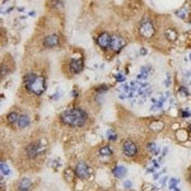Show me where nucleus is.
I'll use <instances>...</instances> for the list:
<instances>
[{"instance_id":"1","label":"nucleus","mask_w":191,"mask_h":191,"mask_svg":"<svg viewBox=\"0 0 191 191\" xmlns=\"http://www.w3.org/2000/svg\"><path fill=\"white\" fill-rule=\"evenodd\" d=\"M61 121L64 124L73 126V127H80L87 121V114L80 108H73L68 110L61 115Z\"/></svg>"},{"instance_id":"2","label":"nucleus","mask_w":191,"mask_h":191,"mask_svg":"<svg viewBox=\"0 0 191 191\" xmlns=\"http://www.w3.org/2000/svg\"><path fill=\"white\" fill-rule=\"evenodd\" d=\"M139 36L143 37V38H152L155 33V28H154V24L150 22V19L148 18H144L140 23H139Z\"/></svg>"},{"instance_id":"3","label":"nucleus","mask_w":191,"mask_h":191,"mask_svg":"<svg viewBox=\"0 0 191 191\" xmlns=\"http://www.w3.org/2000/svg\"><path fill=\"white\" fill-rule=\"evenodd\" d=\"M27 89L33 93V94H36V96H41L43 92L46 91V80H45V78H43L42 75H37V78L34 79L28 87H27Z\"/></svg>"},{"instance_id":"4","label":"nucleus","mask_w":191,"mask_h":191,"mask_svg":"<svg viewBox=\"0 0 191 191\" xmlns=\"http://www.w3.org/2000/svg\"><path fill=\"white\" fill-rule=\"evenodd\" d=\"M125 45H126V41H125L124 37H121V36H114V37H112V40H111L110 49L116 54V53H120V51L125 47Z\"/></svg>"},{"instance_id":"5","label":"nucleus","mask_w":191,"mask_h":191,"mask_svg":"<svg viewBox=\"0 0 191 191\" xmlns=\"http://www.w3.org/2000/svg\"><path fill=\"white\" fill-rule=\"evenodd\" d=\"M75 173L76 176L82 178V180H87L89 177V167L85 162H79L75 166Z\"/></svg>"},{"instance_id":"6","label":"nucleus","mask_w":191,"mask_h":191,"mask_svg":"<svg viewBox=\"0 0 191 191\" xmlns=\"http://www.w3.org/2000/svg\"><path fill=\"white\" fill-rule=\"evenodd\" d=\"M123 152L126 157H134L138 152V146L133 140H125L123 144Z\"/></svg>"},{"instance_id":"7","label":"nucleus","mask_w":191,"mask_h":191,"mask_svg":"<svg viewBox=\"0 0 191 191\" xmlns=\"http://www.w3.org/2000/svg\"><path fill=\"white\" fill-rule=\"evenodd\" d=\"M43 149H45V146H43L41 143H32L31 145L27 146V154L29 155L31 158H34V157H37V155L40 153L43 152Z\"/></svg>"},{"instance_id":"8","label":"nucleus","mask_w":191,"mask_h":191,"mask_svg":"<svg viewBox=\"0 0 191 191\" xmlns=\"http://www.w3.org/2000/svg\"><path fill=\"white\" fill-rule=\"evenodd\" d=\"M111 40H112V37L110 36V34L106 33V32H103L97 37V43L102 50H107L111 46Z\"/></svg>"},{"instance_id":"9","label":"nucleus","mask_w":191,"mask_h":191,"mask_svg":"<svg viewBox=\"0 0 191 191\" xmlns=\"http://www.w3.org/2000/svg\"><path fill=\"white\" fill-rule=\"evenodd\" d=\"M69 69H70V73L72 74H78L82 72L83 69V59H73L70 64H69Z\"/></svg>"},{"instance_id":"10","label":"nucleus","mask_w":191,"mask_h":191,"mask_svg":"<svg viewBox=\"0 0 191 191\" xmlns=\"http://www.w3.org/2000/svg\"><path fill=\"white\" fill-rule=\"evenodd\" d=\"M59 45V36L57 34H49V36L43 40V46L47 47V49H53Z\"/></svg>"},{"instance_id":"11","label":"nucleus","mask_w":191,"mask_h":191,"mask_svg":"<svg viewBox=\"0 0 191 191\" xmlns=\"http://www.w3.org/2000/svg\"><path fill=\"white\" fill-rule=\"evenodd\" d=\"M18 127L19 129H24L29 125V117L27 115H19V119H18Z\"/></svg>"},{"instance_id":"12","label":"nucleus","mask_w":191,"mask_h":191,"mask_svg":"<svg viewBox=\"0 0 191 191\" xmlns=\"http://www.w3.org/2000/svg\"><path fill=\"white\" fill-rule=\"evenodd\" d=\"M164 37H166L168 41L173 42V41L177 40V32L172 28H168V29H166V32H164Z\"/></svg>"},{"instance_id":"13","label":"nucleus","mask_w":191,"mask_h":191,"mask_svg":"<svg viewBox=\"0 0 191 191\" xmlns=\"http://www.w3.org/2000/svg\"><path fill=\"white\" fill-rule=\"evenodd\" d=\"M18 119H19V115L17 114V112H10V114L6 116L8 124H10V125H14L15 123H18Z\"/></svg>"},{"instance_id":"14","label":"nucleus","mask_w":191,"mask_h":191,"mask_svg":"<svg viewBox=\"0 0 191 191\" xmlns=\"http://www.w3.org/2000/svg\"><path fill=\"white\" fill-rule=\"evenodd\" d=\"M114 175L116 176V177H124L125 175H126V168L125 167H123V166H116L115 168H114Z\"/></svg>"},{"instance_id":"15","label":"nucleus","mask_w":191,"mask_h":191,"mask_svg":"<svg viewBox=\"0 0 191 191\" xmlns=\"http://www.w3.org/2000/svg\"><path fill=\"white\" fill-rule=\"evenodd\" d=\"M149 129L152 131L158 133L163 129V123H161V121H153V123H150V125H149Z\"/></svg>"},{"instance_id":"16","label":"nucleus","mask_w":191,"mask_h":191,"mask_svg":"<svg viewBox=\"0 0 191 191\" xmlns=\"http://www.w3.org/2000/svg\"><path fill=\"white\" fill-rule=\"evenodd\" d=\"M64 176H65V180H66L68 182H73L74 177L76 176V173H75L74 171H72L70 168H66L65 172H64Z\"/></svg>"},{"instance_id":"17","label":"nucleus","mask_w":191,"mask_h":191,"mask_svg":"<svg viewBox=\"0 0 191 191\" xmlns=\"http://www.w3.org/2000/svg\"><path fill=\"white\" fill-rule=\"evenodd\" d=\"M18 187L19 189H22V190H28L29 187H31V181L28 180V178H22L21 181H19V185H18Z\"/></svg>"},{"instance_id":"18","label":"nucleus","mask_w":191,"mask_h":191,"mask_svg":"<svg viewBox=\"0 0 191 191\" xmlns=\"http://www.w3.org/2000/svg\"><path fill=\"white\" fill-rule=\"evenodd\" d=\"M99 154L102 155V157H110V155L112 154V150H111V148L108 145H105L99 149Z\"/></svg>"},{"instance_id":"19","label":"nucleus","mask_w":191,"mask_h":191,"mask_svg":"<svg viewBox=\"0 0 191 191\" xmlns=\"http://www.w3.org/2000/svg\"><path fill=\"white\" fill-rule=\"evenodd\" d=\"M189 5H186V6H184V8H182V9H180L178 12H177V15L178 17H181V18H185V17H186V14H189Z\"/></svg>"},{"instance_id":"20","label":"nucleus","mask_w":191,"mask_h":191,"mask_svg":"<svg viewBox=\"0 0 191 191\" xmlns=\"http://www.w3.org/2000/svg\"><path fill=\"white\" fill-rule=\"evenodd\" d=\"M178 185V180L177 178H171L170 180V182H168V187L171 189V190H173V189H176V186Z\"/></svg>"},{"instance_id":"21","label":"nucleus","mask_w":191,"mask_h":191,"mask_svg":"<svg viewBox=\"0 0 191 191\" xmlns=\"http://www.w3.org/2000/svg\"><path fill=\"white\" fill-rule=\"evenodd\" d=\"M148 149H149L152 153H154V154H158V152H159V149H157V146H155L154 143H149V144H148Z\"/></svg>"},{"instance_id":"22","label":"nucleus","mask_w":191,"mask_h":191,"mask_svg":"<svg viewBox=\"0 0 191 191\" xmlns=\"http://www.w3.org/2000/svg\"><path fill=\"white\" fill-rule=\"evenodd\" d=\"M49 4H50L51 8H56V6H60V5H61L63 2H61V0H53V2H50Z\"/></svg>"},{"instance_id":"23","label":"nucleus","mask_w":191,"mask_h":191,"mask_svg":"<svg viewBox=\"0 0 191 191\" xmlns=\"http://www.w3.org/2000/svg\"><path fill=\"white\" fill-rule=\"evenodd\" d=\"M2 175H9V168L4 162H2Z\"/></svg>"},{"instance_id":"24","label":"nucleus","mask_w":191,"mask_h":191,"mask_svg":"<svg viewBox=\"0 0 191 191\" xmlns=\"http://www.w3.org/2000/svg\"><path fill=\"white\" fill-rule=\"evenodd\" d=\"M178 93H180V94H182L184 97H187V96H189V92L185 89V87H181V88L178 89Z\"/></svg>"},{"instance_id":"25","label":"nucleus","mask_w":191,"mask_h":191,"mask_svg":"<svg viewBox=\"0 0 191 191\" xmlns=\"http://www.w3.org/2000/svg\"><path fill=\"white\" fill-rule=\"evenodd\" d=\"M115 78H116V80H119V82H124L125 80V76L123 74H117Z\"/></svg>"},{"instance_id":"26","label":"nucleus","mask_w":191,"mask_h":191,"mask_svg":"<svg viewBox=\"0 0 191 191\" xmlns=\"http://www.w3.org/2000/svg\"><path fill=\"white\" fill-rule=\"evenodd\" d=\"M108 139H110V140H116V138H117V135H115V134H112L111 131H108Z\"/></svg>"},{"instance_id":"27","label":"nucleus","mask_w":191,"mask_h":191,"mask_svg":"<svg viewBox=\"0 0 191 191\" xmlns=\"http://www.w3.org/2000/svg\"><path fill=\"white\" fill-rule=\"evenodd\" d=\"M182 117H190V112L189 111H181Z\"/></svg>"},{"instance_id":"28","label":"nucleus","mask_w":191,"mask_h":191,"mask_svg":"<svg viewBox=\"0 0 191 191\" xmlns=\"http://www.w3.org/2000/svg\"><path fill=\"white\" fill-rule=\"evenodd\" d=\"M125 186H126L127 189H130V186H131V182H130V181H126V182H125Z\"/></svg>"},{"instance_id":"29","label":"nucleus","mask_w":191,"mask_h":191,"mask_svg":"<svg viewBox=\"0 0 191 191\" xmlns=\"http://www.w3.org/2000/svg\"><path fill=\"white\" fill-rule=\"evenodd\" d=\"M145 54H146V50H145V49H142V50H140V55H143V56H144Z\"/></svg>"},{"instance_id":"30","label":"nucleus","mask_w":191,"mask_h":191,"mask_svg":"<svg viewBox=\"0 0 191 191\" xmlns=\"http://www.w3.org/2000/svg\"><path fill=\"white\" fill-rule=\"evenodd\" d=\"M172 191H180V190H177V189H173V190H172Z\"/></svg>"},{"instance_id":"31","label":"nucleus","mask_w":191,"mask_h":191,"mask_svg":"<svg viewBox=\"0 0 191 191\" xmlns=\"http://www.w3.org/2000/svg\"><path fill=\"white\" fill-rule=\"evenodd\" d=\"M18 191H27V190H22V189H19V190H18Z\"/></svg>"},{"instance_id":"32","label":"nucleus","mask_w":191,"mask_h":191,"mask_svg":"<svg viewBox=\"0 0 191 191\" xmlns=\"http://www.w3.org/2000/svg\"><path fill=\"white\" fill-rule=\"evenodd\" d=\"M190 181H191V172H190Z\"/></svg>"},{"instance_id":"33","label":"nucleus","mask_w":191,"mask_h":191,"mask_svg":"<svg viewBox=\"0 0 191 191\" xmlns=\"http://www.w3.org/2000/svg\"><path fill=\"white\" fill-rule=\"evenodd\" d=\"M190 131H191V125H190Z\"/></svg>"}]
</instances>
